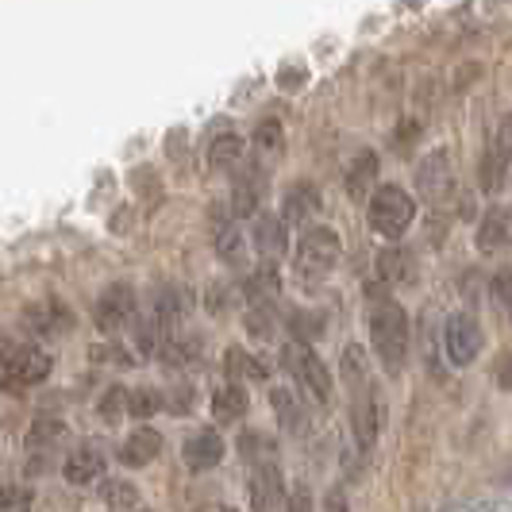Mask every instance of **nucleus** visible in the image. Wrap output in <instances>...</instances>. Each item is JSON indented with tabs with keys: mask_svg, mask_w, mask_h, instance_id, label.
<instances>
[{
	"mask_svg": "<svg viewBox=\"0 0 512 512\" xmlns=\"http://www.w3.org/2000/svg\"><path fill=\"white\" fill-rule=\"evenodd\" d=\"M343 382L351 389V432H355V443H359V451H370L382 436L385 405L378 385L370 378V362H366V351L359 343H351L343 351Z\"/></svg>",
	"mask_w": 512,
	"mask_h": 512,
	"instance_id": "1",
	"label": "nucleus"
},
{
	"mask_svg": "<svg viewBox=\"0 0 512 512\" xmlns=\"http://www.w3.org/2000/svg\"><path fill=\"white\" fill-rule=\"evenodd\" d=\"M370 343L385 374H401L409 362V316L385 289H370Z\"/></svg>",
	"mask_w": 512,
	"mask_h": 512,
	"instance_id": "2",
	"label": "nucleus"
},
{
	"mask_svg": "<svg viewBox=\"0 0 512 512\" xmlns=\"http://www.w3.org/2000/svg\"><path fill=\"white\" fill-rule=\"evenodd\" d=\"M412 216H416V201H412L401 185H378L374 197L366 201L370 228H374V235L389 239V243H397L412 228Z\"/></svg>",
	"mask_w": 512,
	"mask_h": 512,
	"instance_id": "3",
	"label": "nucleus"
},
{
	"mask_svg": "<svg viewBox=\"0 0 512 512\" xmlns=\"http://www.w3.org/2000/svg\"><path fill=\"white\" fill-rule=\"evenodd\" d=\"M343 255V243L332 228H308L297 243V258H293V270L305 285H320Z\"/></svg>",
	"mask_w": 512,
	"mask_h": 512,
	"instance_id": "4",
	"label": "nucleus"
},
{
	"mask_svg": "<svg viewBox=\"0 0 512 512\" xmlns=\"http://www.w3.org/2000/svg\"><path fill=\"white\" fill-rule=\"evenodd\" d=\"M282 366L289 370V378L305 389L308 401H316V405H328L332 401V374H328V366L320 362V355L308 343H301V339L285 343Z\"/></svg>",
	"mask_w": 512,
	"mask_h": 512,
	"instance_id": "5",
	"label": "nucleus"
},
{
	"mask_svg": "<svg viewBox=\"0 0 512 512\" xmlns=\"http://www.w3.org/2000/svg\"><path fill=\"white\" fill-rule=\"evenodd\" d=\"M416 193L428 205H443L455 193V170H451V154L432 151L416 166Z\"/></svg>",
	"mask_w": 512,
	"mask_h": 512,
	"instance_id": "6",
	"label": "nucleus"
},
{
	"mask_svg": "<svg viewBox=\"0 0 512 512\" xmlns=\"http://www.w3.org/2000/svg\"><path fill=\"white\" fill-rule=\"evenodd\" d=\"M443 351H447V359L455 362V366H470V362L478 359V351H482L478 320L466 316V312L447 316V324H443Z\"/></svg>",
	"mask_w": 512,
	"mask_h": 512,
	"instance_id": "7",
	"label": "nucleus"
},
{
	"mask_svg": "<svg viewBox=\"0 0 512 512\" xmlns=\"http://www.w3.org/2000/svg\"><path fill=\"white\" fill-rule=\"evenodd\" d=\"M97 328L104 335H116L131 328V320H135V289L131 285H112V289H104L101 301H97Z\"/></svg>",
	"mask_w": 512,
	"mask_h": 512,
	"instance_id": "8",
	"label": "nucleus"
},
{
	"mask_svg": "<svg viewBox=\"0 0 512 512\" xmlns=\"http://www.w3.org/2000/svg\"><path fill=\"white\" fill-rule=\"evenodd\" d=\"M51 374V355L47 351H39V347H24V351H16L8 366H4V389H27V385H39L43 378Z\"/></svg>",
	"mask_w": 512,
	"mask_h": 512,
	"instance_id": "9",
	"label": "nucleus"
},
{
	"mask_svg": "<svg viewBox=\"0 0 512 512\" xmlns=\"http://www.w3.org/2000/svg\"><path fill=\"white\" fill-rule=\"evenodd\" d=\"M509 162H512V139L493 135L486 154H482V162H478V185H482V193H489V197L501 193V185L509 178Z\"/></svg>",
	"mask_w": 512,
	"mask_h": 512,
	"instance_id": "10",
	"label": "nucleus"
},
{
	"mask_svg": "<svg viewBox=\"0 0 512 512\" xmlns=\"http://www.w3.org/2000/svg\"><path fill=\"white\" fill-rule=\"evenodd\" d=\"M251 505H255V512H282V509H289L278 462H270V466H255V474H251Z\"/></svg>",
	"mask_w": 512,
	"mask_h": 512,
	"instance_id": "11",
	"label": "nucleus"
},
{
	"mask_svg": "<svg viewBox=\"0 0 512 512\" xmlns=\"http://www.w3.org/2000/svg\"><path fill=\"white\" fill-rule=\"evenodd\" d=\"M289 224H285L282 216H270V212H262L255 216V228H251V239H255V251L266 258V266H274L278 258L285 255V247H289Z\"/></svg>",
	"mask_w": 512,
	"mask_h": 512,
	"instance_id": "12",
	"label": "nucleus"
},
{
	"mask_svg": "<svg viewBox=\"0 0 512 512\" xmlns=\"http://www.w3.org/2000/svg\"><path fill=\"white\" fill-rule=\"evenodd\" d=\"M185 466L193 470V474H205V470H212L216 462L224 459V439L216 436L212 428H205V432H193V436L185 439Z\"/></svg>",
	"mask_w": 512,
	"mask_h": 512,
	"instance_id": "13",
	"label": "nucleus"
},
{
	"mask_svg": "<svg viewBox=\"0 0 512 512\" xmlns=\"http://www.w3.org/2000/svg\"><path fill=\"white\" fill-rule=\"evenodd\" d=\"M66 482H74V486H89V482H97L104 478V451L97 443H81L70 451V459H66Z\"/></svg>",
	"mask_w": 512,
	"mask_h": 512,
	"instance_id": "14",
	"label": "nucleus"
},
{
	"mask_svg": "<svg viewBox=\"0 0 512 512\" xmlns=\"http://www.w3.org/2000/svg\"><path fill=\"white\" fill-rule=\"evenodd\" d=\"M509 208H489L486 216H482V224H478V235H474V243H478V251L482 255H497V251H505L509 247Z\"/></svg>",
	"mask_w": 512,
	"mask_h": 512,
	"instance_id": "15",
	"label": "nucleus"
},
{
	"mask_svg": "<svg viewBox=\"0 0 512 512\" xmlns=\"http://www.w3.org/2000/svg\"><path fill=\"white\" fill-rule=\"evenodd\" d=\"M158 451H162V436L151 432V428H139V432H131L124 439V447L116 451V459L135 470V466H147V462L158 459Z\"/></svg>",
	"mask_w": 512,
	"mask_h": 512,
	"instance_id": "16",
	"label": "nucleus"
},
{
	"mask_svg": "<svg viewBox=\"0 0 512 512\" xmlns=\"http://www.w3.org/2000/svg\"><path fill=\"white\" fill-rule=\"evenodd\" d=\"M378 278H382V285L416 282V258L405 247H385L382 255H378Z\"/></svg>",
	"mask_w": 512,
	"mask_h": 512,
	"instance_id": "17",
	"label": "nucleus"
},
{
	"mask_svg": "<svg viewBox=\"0 0 512 512\" xmlns=\"http://www.w3.org/2000/svg\"><path fill=\"white\" fill-rule=\"evenodd\" d=\"M374 178H378V154L374 151H362L355 162H351V170H347V193H351V201H370L374 197Z\"/></svg>",
	"mask_w": 512,
	"mask_h": 512,
	"instance_id": "18",
	"label": "nucleus"
},
{
	"mask_svg": "<svg viewBox=\"0 0 512 512\" xmlns=\"http://www.w3.org/2000/svg\"><path fill=\"white\" fill-rule=\"evenodd\" d=\"M262 174L255 170H243L239 178H235V189H231V212L239 216V220H247V216H255L258 205H262Z\"/></svg>",
	"mask_w": 512,
	"mask_h": 512,
	"instance_id": "19",
	"label": "nucleus"
},
{
	"mask_svg": "<svg viewBox=\"0 0 512 512\" xmlns=\"http://www.w3.org/2000/svg\"><path fill=\"white\" fill-rule=\"evenodd\" d=\"M212 416H216V424H239L247 416V389L235 382L220 385L212 393Z\"/></svg>",
	"mask_w": 512,
	"mask_h": 512,
	"instance_id": "20",
	"label": "nucleus"
},
{
	"mask_svg": "<svg viewBox=\"0 0 512 512\" xmlns=\"http://www.w3.org/2000/svg\"><path fill=\"white\" fill-rule=\"evenodd\" d=\"M316 212H320V193H316L308 181L293 185V189L285 193V208H282L285 224H308Z\"/></svg>",
	"mask_w": 512,
	"mask_h": 512,
	"instance_id": "21",
	"label": "nucleus"
},
{
	"mask_svg": "<svg viewBox=\"0 0 512 512\" xmlns=\"http://www.w3.org/2000/svg\"><path fill=\"white\" fill-rule=\"evenodd\" d=\"M278 293H282V282H278V270L274 266H262L251 274L247 282V301L251 308H274L278 305Z\"/></svg>",
	"mask_w": 512,
	"mask_h": 512,
	"instance_id": "22",
	"label": "nucleus"
},
{
	"mask_svg": "<svg viewBox=\"0 0 512 512\" xmlns=\"http://www.w3.org/2000/svg\"><path fill=\"white\" fill-rule=\"evenodd\" d=\"M224 366H228L231 382H266V374H270V370H266V362L255 359V355H247L243 347H231Z\"/></svg>",
	"mask_w": 512,
	"mask_h": 512,
	"instance_id": "23",
	"label": "nucleus"
},
{
	"mask_svg": "<svg viewBox=\"0 0 512 512\" xmlns=\"http://www.w3.org/2000/svg\"><path fill=\"white\" fill-rule=\"evenodd\" d=\"M243 151H247L243 139L224 131V135H216V139L208 143V162H212V170H235V166L243 162Z\"/></svg>",
	"mask_w": 512,
	"mask_h": 512,
	"instance_id": "24",
	"label": "nucleus"
},
{
	"mask_svg": "<svg viewBox=\"0 0 512 512\" xmlns=\"http://www.w3.org/2000/svg\"><path fill=\"white\" fill-rule=\"evenodd\" d=\"M270 401H274L278 424H282L285 432H293V436H297V432H305V409H301V401H297L289 389H282V385H278V389L270 393Z\"/></svg>",
	"mask_w": 512,
	"mask_h": 512,
	"instance_id": "25",
	"label": "nucleus"
},
{
	"mask_svg": "<svg viewBox=\"0 0 512 512\" xmlns=\"http://www.w3.org/2000/svg\"><path fill=\"white\" fill-rule=\"evenodd\" d=\"M216 251H220V258L228 262V266H243L247 262V239H243V231H239V224H220L216 228Z\"/></svg>",
	"mask_w": 512,
	"mask_h": 512,
	"instance_id": "26",
	"label": "nucleus"
},
{
	"mask_svg": "<svg viewBox=\"0 0 512 512\" xmlns=\"http://www.w3.org/2000/svg\"><path fill=\"white\" fill-rule=\"evenodd\" d=\"M239 455L251 466H270V462H278V447H274V439L262 436V432H243L239 436Z\"/></svg>",
	"mask_w": 512,
	"mask_h": 512,
	"instance_id": "27",
	"label": "nucleus"
},
{
	"mask_svg": "<svg viewBox=\"0 0 512 512\" xmlns=\"http://www.w3.org/2000/svg\"><path fill=\"white\" fill-rule=\"evenodd\" d=\"M101 497L112 512L139 509V489L131 486L128 478H108V482H101Z\"/></svg>",
	"mask_w": 512,
	"mask_h": 512,
	"instance_id": "28",
	"label": "nucleus"
},
{
	"mask_svg": "<svg viewBox=\"0 0 512 512\" xmlns=\"http://www.w3.org/2000/svg\"><path fill=\"white\" fill-rule=\"evenodd\" d=\"M66 436V428H62V420H54V416H43L39 424H31V432H27V451L35 455V451H51L58 439Z\"/></svg>",
	"mask_w": 512,
	"mask_h": 512,
	"instance_id": "29",
	"label": "nucleus"
},
{
	"mask_svg": "<svg viewBox=\"0 0 512 512\" xmlns=\"http://www.w3.org/2000/svg\"><path fill=\"white\" fill-rule=\"evenodd\" d=\"M285 147V131L278 120H262L255 128V151L262 154V158H274V154H282Z\"/></svg>",
	"mask_w": 512,
	"mask_h": 512,
	"instance_id": "30",
	"label": "nucleus"
},
{
	"mask_svg": "<svg viewBox=\"0 0 512 512\" xmlns=\"http://www.w3.org/2000/svg\"><path fill=\"white\" fill-rule=\"evenodd\" d=\"M489 297H493V305L497 312L512 320V270H497L493 274V282H489Z\"/></svg>",
	"mask_w": 512,
	"mask_h": 512,
	"instance_id": "31",
	"label": "nucleus"
},
{
	"mask_svg": "<svg viewBox=\"0 0 512 512\" xmlns=\"http://www.w3.org/2000/svg\"><path fill=\"white\" fill-rule=\"evenodd\" d=\"M162 409V397L154 393V389H131L128 393V416H135V420H147V416H154V412Z\"/></svg>",
	"mask_w": 512,
	"mask_h": 512,
	"instance_id": "32",
	"label": "nucleus"
},
{
	"mask_svg": "<svg viewBox=\"0 0 512 512\" xmlns=\"http://www.w3.org/2000/svg\"><path fill=\"white\" fill-rule=\"evenodd\" d=\"M27 509H31V489L27 486L0 489V512H27Z\"/></svg>",
	"mask_w": 512,
	"mask_h": 512,
	"instance_id": "33",
	"label": "nucleus"
},
{
	"mask_svg": "<svg viewBox=\"0 0 512 512\" xmlns=\"http://www.w3.org/2000/svg\"><path fill=\"white\" fill-rule=\"evenodd\" d=\"M247 332L255 339H270L274 335V308H251L247 312Z\"/></svg>",
	"mask_w": 512,
	"mask_h": 512,
	"instance_id": "34",
	"label": "nucleus"
},
{
	"mask_svg": "<svg viewBox=\"0 0 512 512\" xmlns=\"http://www.w3.org/2000/svg\"><path fill=\"white\" fill-rule=\"evenodd\" d=\"M101 416L108 424H116L120 416H128V393L116 385V389H108V397L101 401Z\"/></svg>",
	"mask_w": 512,
	"mask_h": 512,
	"instance_id": "35",
	"label": "nucleus"
},
{
	"mask_svg": "<svg viewBox=\"0 0 512 512\" xmlns=\"http://www.w3.org/2000/svg\"><path fill=\"white\" fill-rule=\"evenodd\" d=\"M285 512H316L312 509V493H308L305 486H297L293 493H289V509Z\"/></svg>",
	"mask_w": 512,
	"mask_h": 512,
	"instance_id": "36",
	"label": "nucleus"
},
{
	"mask_svg": "<svg viewBox=\"0 0 512 512\" xmlns=\"http://www.w3.org/2000/svg\"><path fill=\"white\" fill-rule=\"evenodd\" d=\"M497 385H501L505 393H512V351H505L501 362H497Z\"/></svg>",
	"mask_w": 512,
	"mask_h": 512,
	"instance_id": "37",
	"label": "nucleus"
},
{
	"mask_svg": "<svg viewBox=\"0 0 512 512\" xmlns=\"http://www.w3.org/2000/svg\"><path fill=\"white\" fill-rule=\"evenodd\" d=\"M324 512H351V509H347V493H343L339 486L324 497Z\"/></svg>",
	"mask_w": 512,
	"mask_h": 512,
	"instance_id": "38",
	"label": "nucleus"
},
{
	"mask_svg": "<svg viewBox=\"0 0 512 512\" xmlns=\"http://www.w3.org/2000/svg\"><path fill=\"white\" fill-rule=\"evenodd\" d=\"M224 512H239V509H224Z\"/></svg>",
	"mask_w": 512,
	"mask_h": 512,
	"instance_id": "39",
	"label": "nucleus"
},
{
	"mask_svg": "<svg viewBox=\"0 0 512 512\" xmlns=\"http://www.w3.org/2000/svg\"><path fill=\"white\" fill-rule=\"evenodd\" d=\"M139 512H151V509H139Z\"/></svg>",
	"mask_w": 512,
	"mask_h": 512,
	"instance_id": "40",
	"label": "nucleus"
}]
</instances>
